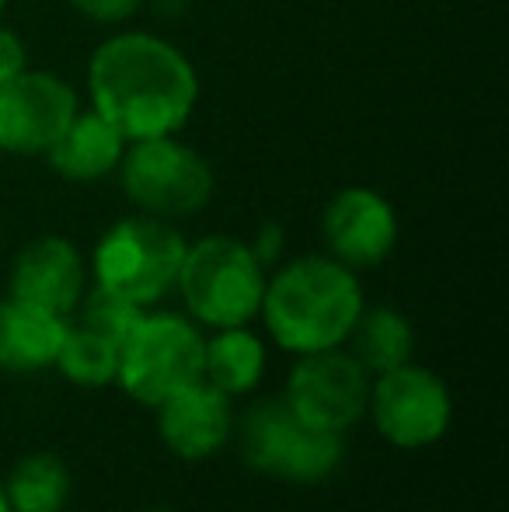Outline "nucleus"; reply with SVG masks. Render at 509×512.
Listing matches in <instances>:
<instances>
[{"label": "nucleus", "instance_id": "nucleus-18", "mask_svg": "<svg viewBox=\"0 0 509 512\" xmlns=\"http://www.w3.org/2000/svg\"><path fill=\"white\" fill-rule=\"evenodd\" d=\"M11 512H60L70 495V471L56 453H28L7 474Z\"/></svg>", "mask_w": 509, "mask_h": 512}, {"label": "nucleus", "instance_id": "nucleus-19", "mask_svg": "<svg viewBox=\"0 0 509 512\" xmlns=\"http://www.w3.org/2000/svg\"><path fill=\"white\" fill-rule=\"evenodd\" d=\"M56 366H60L70 384L98 391V387H109L116 380L119 345L95 335V331L81 328V324H70L60 356H56Z\"/></svg>", "mask_w": 509, "mask_h": 512}, {"label": "nucleus", "instance_id": "nucleus-5", "mask_svg": "<svg viewBox=\"0 0 509 512\" xmlns=\"http://www.w3.org/2000/svg\"><path fill=\"white\" fill-rule=\"evenodd\" d=\"M206 338L178 314H143L119 345V387L143 408H157L203 380Z\"/></svg>", "mask_w": 509, "mask_h": 512}, {"label": "nucleus", "instance_id": "nucleus-12", "mask_svg": "<svg viewBox=\"0 0 509 512\" xmlns=\"http://www.w3.org/2000/svg\"><path fill=\"white\" fill-rule=\"evenodd\" d=\"M88 290V269L81 251L67 237H35L18 251L11 265V297L70 317Z\"/></svg>", "mask_w": 509, "mask_h": 512}, {"label": "nucleus", "instance_id": "nucleus-13", "mask_svg": "<svg viewBox=\"0 0 509 512\" xmlns=\"http://www.w3.org/2000/svg\"><path fill=\"white\" fill-rule=\"evenodd\" d=\"M161 443L182 460H206L231 439V398L196 380L175 398L157 405Z\"/></svg>", "mask_w": 509, "mask_h": 512}, {"label": "nucleus", "instance_id": "nucleus-4", "mask_svg": "<svg viewBox=\"0 0 509 512\" xmlns=\"http://www.w3.org/2000/svg\"><path fill=\"white\" fill-rule=\"evenodd\" d=\"M185 248V237L168 220L147 213L119 220L102 234L91 258L95 286L140 307L157 304L175 290Z\"/></svg>", "mask_w": 509, "mask_h": 512}, {"label": "nucleus", "instance_id": "nucleus-21", "mask_svg": "<svg viewBox=\"0 0 509 512\" xmlns=\"http://www.w3.org/2000/svg\"><path fill=\"white\" fill-rule=\"evenodd\" d=\"M74 11H81L84 18L102 21V25H116V21H126L129 14L140 7V0H70Z\"/></svg>", "mask_w": 509, "mask_h": 512}, {"label": "nucleus", "instance_id": "nucleus-1", "mask_svg": "<svg viewBox=\"0 0 509 512\" xmlns=\"http://www.w3.org/2000/svg\"><path fill=\"white\" fill-rule=\"evenodd\" d=\"M91 108L133 140L175 136L199 102V77L182 49L147 32H123L95 49Z\"/></svg>", "mask_w": 509, "mask_h": 512}, {"label": "nucleus", "instance_id": "nucleus-25", "mask_svg": "<svg viewBox=\"0 0 509 512\" xmlns=\"http://www.w3.org/2000/svg\"><path fill=\"white\" fill-rule=\"evenodd\" d=\"M143 512H175V509H143Z\"/></svg>", "mask_w": 509, "mask_h": 512}, {"label": "nucleus", "instance_id": "nucleus-17", "mask_svg": "<svg viewBox=\"0 0 509 512\" xmlns=\"http://www.w3.org/2000/svg\"><path fill=\"white\" fill-rule=\"evenodd\" d=\"M349 338H353V356L360 359V366L377 377L394 366H405L415 349L412 324L394 307H363Z\"/></svg>", "mask_w": 509, "mask_h": 512}, {"label": "nucleus", "instance_id": "nucleus-15", "mask_svg": "<svg viewBox=\"0 0 509 512\" xmlns=\"http://www.w3.org/2000/svg\"><path fill=\"white\" fill-rule=\"evenodd\" d=\"M126 136L112 126L105 115L77 112L67 133L49 147V164L56 175L70 178V182H98V178L112 175L126 154Z\"/></svg>", "mask_w": 509, "mask_h": 512}, {"label": "nucleus", "instance_id": "nucleus-3", "mask_svg": "<svg viewBox=\"0 0 509 512\" xmlns=\"http://www.w3.org/2000/svg\"><path fill=\"white\" fill-rule=\"evenodd\" d=\"M175 286L199 324H210L213 331L241 328L258 317L265 269L245 241L213 234L185 248Z\"/></svg>", "mask_w": 509, "mask_h": 512}, {"label": "nucleus", "instance_id": "nucleus-14", "mask_svg": "<svg viewBox=\"0 0 509 512\" xmlns=\"http://www.w3.org/2000/svg\"><path fill=\"white\" fill-rule=\"evenodd\" d=\"M70 321L25 300H0V370L35 373L56 366Z\"/></svg>", "mask_w": 509, "mask_h": 512}, {"label": "nucleus", "instance_id": "nucleus-9", "mask_svg": "<svg viewBox=\"0 0 509 512\" xmlns=\"http://www.w3.org/2000/svg\"><path fill=\"white\" fill-rule=\"evenodd\" d=\"M286 405L300 422L325 432H346L367 415L370 373L353 352L321 349L297 359L286 380Z\"/></svg>", "mask_w": 509, "mask_h": 512}, {"label": "nucleus", "instance_id": "nucleus-16", "mask_svg": "<svg viewBox=\"0 0 509 512\" xmlns=\"http://www.w3.org/2000/svg\"><path fill=\"white\" fill-rule=\"evenodd\" d=\"M265 373V345L248 324L241 328H217V335L206 338L203 380L213 384L227 398H238L258 387Z\"/></svg>", "mask_w": 509, "mask_h": 512}, {"label": "nucleus", "instance_id": "nucleus-10", "mask_svg": "<svg viewBox=\"0 0 509 512\" xmlns=\"http://www.w3.org/2000/svg\"><path fill=\"white\" fill-rule=\"evenodd\" d=\"M77 112V95L63 77L25 67L0 88V150L46 157Z\"/></svg>", "mask_w": 509, "mask_h": 512}, {"label": "nucleus", "instance_id": "nucleus-11", "mask_svg": "<svg viewBox=\"0 0 509 512\" xmlns=\"http://www.w3.org/2000/svg\"><path fill=\"white\" fill-rule=\"evenodd\" d=\"M321 230L335 262L349 269H374L398 244V213L381 192L353 185L328 199Z\"/></svg>", "mask_w": 509, "mask_h": 512}, {"label": "nucleus", "instance_id": "nucleus-7", "mask_svg": "<svg viewBox=\"0 0 509 512\" xmlns=\"http://www.w3.org/2000/svg\"><path fill=\"white\" fill-rule=\"evenodd\" d=\"M119 175L129 203L157 220L192 216L213 199L210 161L175 136L133 140L119 161Z\"/></svg>", "mask_w": 509, "mask_h": 512}, {"label": "nucleus", "instance_id": "nucleus-23", "mask_svg": "<svg viewBox=\"0 0 509 512\" xmlns=\"http://www.w3.org/2000/svg\"><path fill=\"white\" fill-rule=\"evenodd\" d=\"M283 244H286V234H283V227L279 223H265V227H258V237L248 248H252V255L258 258V265H272L279 258V251H283Z\"/></svg>", "mask_w": 509, "mask_h": 512}, {"label": "nucleus", "instance_id": "nucleus-27", "mask_svg": "<svg viewBox=\"0 0 509 512\" xmlns=\"http://www.w3.org/2000/svg\"><path fill=\"white\" fill-rule=\"evenodd\" d=\"M60 512H63V509H60Z\"/></svg>", "mask_w": 509, "mask_h": 512}, {"label": "nucleus", "instance_id": "nucleus-24", "mask_svg": "<svg viewBox=\"0 0 509 512\" xmlns=\"http://www.w3.org/2000/svg\"><path fill=\"white\" fill-rule=\"evenodd\" d=\"M0 512H11V506H7V495H4V485H0Z\"/></svg>", "mask_w": 509, "mask_h": 512}, {"label": "nucleus", "instance_id": "nucleus-8", "mask_svg": "<svg viewBox=\"0 0 509 512\" xmlns=\"http://www.w3.org/2000/svg\"><path fill=\"white\" fill-rule=\"evenodd\" d=\"M370 415L377 432L398 450H426L454 422L450 387L426 366H394L370 384Z\"/></svg>", "mask_w": 509, "mask_h": 512}, {"label": "nucleus", "instance_id": "nucleus-22", "mask_svg": "<svg viewBox=\"0 0 509 512\" xmlns=\"http://www.w3.org/2000/svg\"><path fill=\"white\" fill-rule=\"evenodd\" d=\"M25 70V46L11 28L0 25V88H4L11 77H18Z\"/></svg>", "mask_w": 509, "mask_h": 512}, {"label": "nucleus", "instance_id": "nucleus-20", "mask_svg": "<svg viewBox=\"0 0 509 512\" xmlns=\"http://www.w3.org/2000/svg\"><path fill=\"white\" fill-rule=\"evenodd\" d=\"M143 317V307L133 304V300L126 297H116V293L102 290V286H95V290H84L81 304H77V324L88 331H95V335L109 338V342L123 345V338L133 331V324Z\"/></svg>", "mask_w": 509, "mask_h": 512}, {"label": "nucleus", "instance_id": "nucleus-2", "mask_svg": "<svg viewBox=\"0 0 509 512\" xmlns=\"http://www.w3.org/2000/svg\"><path fill=\"white\" fill-rule=\"evenodd\" d=\"M363 290L353 269L325 255L286 262L265 283L262 314L272 342L293 356L339 349L363 314Z\"/></svg>", "mask_w": 509, "mask_h": 512}, {"label": "nucleus", "instance_id": "nucleus-26", "mask_svg": "<svg viewBox=\"0 0 509 512\" xmlns=\"http://www.w3.org/2000/svg\"><path fill=\"white\" fill-rule=\"evenodd\" d=\"M4 7H7V0H0V14H4Z\"/></svg>", "mask_w": 509, "mask_h": 512}, {"label": "nucleus", "instance_id": "nucleus-6", "mask_svg": "<svg viewBox=\"0 0 509 512\" xmlns=\"http://www.w3.org/2000/svg\"><path fill=\"white\" fill-rule=\"evenodd\" d=\"M241 457L258 474L293 485H314L339 471L346 457L342 432L300 422L283 398L262 401L241 422Z\"/></svg>", "mask_w": 509, "mask_h": 512}]
</instances>
